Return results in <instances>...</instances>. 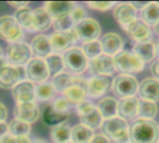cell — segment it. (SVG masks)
<instances>
[{
    "instance_id": "43",
    "label": "cell",
    "mask_w": 159,
    "mask_h": 143,
    "mask_svg": "<svg viewBox=\"0 0 159 143\" xmlns=\"http://www.w3.org/2000/svg\"><path fill=\"white\" fill-rule=\"evenodd\" d=\"M50 105L52 106V108H54L55 110L61 113H69V110H70V104L67 102V101L63 97L54 100Z\"/></svg>"
},
{
    "instance_id": "22",
    "label": "cell",
    "mask_w": 159,
    "mask_h": 143,
    "mask_svg": "<svg viewBox=\"0 0 159 143\" xmlns=\"http://www.w3.org/2000/svg\"><path fill=\"white\" fill-rule=\"evenodd\" d=\"M75 4L71 1H48L44 3V8L47 10L52 20L71 15Z\"/></svg>"
},
{
    "instance_id": "47",
    "label": "cell",
    "mask_w": 159,
    "mask_h": 143,
    "mask_svg": "<svg viewBox=\"0 0 159 143\" xmlns=\"http://www.w3.org/2000/svg\"><path fill=\"white\" fill-rule=\"evenodd\" d=\"M7 117V109L3 103L0 102V123L5 122Z\"/></svg>"
},
{
    "instance_id": "57",
    "label": "cell",
    "mask_w": 159,
    "mask_h": 143,
    "mask_svg": "<svg viewBox=\"0 0 159 143\" xmlns=\"http://www.w3.org/2000/svg\"><path fill=\"white\" fill-rule=\"evenodd\" d=\"M157 143H159V141H158V142H157Z\"/></svg>"
},
{
    "instance_id": "24",
    "label": "cell",
    "mask_w": 159,
    "mask_h": 143,
    "mask_svg": "<svg viewBox=\"0 0 159 143\" xmlns=\"http://www.w3.org/2000/svg\"><path fill=\"white\" fill-rule=\"evenodd\" d=\"M31 50L35 58L45 60L48 56L52 53L49 38L44 34H38L31 42Z\"/></svg>"
},
{
    "instance_id": "18",
    "label": "cell",
    "mask_w": 159,
    "mask_h": 143,
    "mask_svg": "<svg viewBox=\"0 0 159 143\" xmlns=\"http://www.w3.org/2000/svg\"><path fill=\"white\" fill-rule=\"evenodd\" d=\"M138 95L141 100L153 102L159 101V79L154 76L146 77L139 83Z\"/></svg>"
},
{
    "instance_id": "15",
    "label": "cell",
    "mask_w": 159,
    "mask_h": 143,
    "mask_svg": "<svg viewBox=\"0 0 159 143\" xmlns=\"http://www.w3.org/2000/svg\"><path fill=\"white\" fill-rule=\"evenodd\" d=\"M113 15L115 20L122 28H125L129 23L138 19L137 8L130 2L116 4L114 7Z\"/></svg>"
},
{
    "instance_id": "20",
    "label": "cell",
    "mask_w": 159,
    "mask_h": 143,
    "mask_svg": "<svg viewBox=\"0 0 159 143\" xmlns=\"http://www.w3.org/2000/svg\"><path fill=\"white\" fill-rule=\"evenodd\" d=\"M139 101L140 99L136 96L119 100L117 105V116L127 122L133 121L138 118Z\"/></svg>"
},
{
    "instance_id": "32",
    "label": "cell",
    "mask_w": 159,
    "mask_h": 143,
    "mask_svg": "<svg viewBox=\"0 0 159 143\" xmlns=\"http://www.w3.org/2000/svg\"><path fill=\"white\" fill-rule=\"evenodd\" d=\"M157 113H158V106L156 102L140 99L139 111H138L139 118L154 120L155 117L157 115Z\"/></svg>"
},
{
    "instance_id": "44",
    "label": "cell",
    "mask_w": 159,
    "mask_h": 143,
    "mask_svg": "<svg viewBox=\"0 0 159 143\" xmlns=\"http://www.w3.org/2000/svg\"><path fill=\"white\" fill-rule=\"evenodd\" d=\"M89 143H111V141L108 138H106L103 134L98 133L94 134Z\"/></svg>"
},
{
    "instance_id": "49",
    "label": "cell",
    "mask_w": 159,
    "mask_h": 143,
    "mask_svg": "<svg viewBox=\"0 0 159 143\" xmlns=\"http://www.w3.org/2000/svg\"><path fill=\"white\" fill-rule=\"evenodd\" d=\"M7 124H6L5 122H1L0 123V139L5 136L6 134H7Z\"/></svg>"
},
{
    "instance_id": "5",
    "label": "cell",
    "mask_w": 159,
    "mask_h": 143,
    "mask_svg": "<svg viewBox=\"0 0 159 143\" xmlns=\"http://www.w3.org/2000/svg\"><path fill=\"white\" fill-rule=\"evenodd\" d=\"M139 82L133 75L119 74L112 81L111 89L119 100L135 97L138 94Z\"/></svg>"
},
{
    "instance_id": "29",
    "label": "cell",
    "mask_w": 159,
    "mask_h": 143,
    "mask_svg": "<svg viewBox=\"0 0 159 143\" xmlns=\"http://www.w3.org/2000/svg\"><path fill=\"white\" fill-rule=\"evenodd\" d=\"M94 134V130L82 124H77L71 128V142L89 143Z\"/></svg>"
},
{
    "instance_id": "7",
    "label": "cell",
    "mask_w": 159,
    "mask_h": 143,
    "mask_svg": "<svg viewBox=\"0 0 159 143\" xmlns=\"http://www.w3.org/2000/svg\"><path fill=\"white\" fill-rule=\"evenodd\" d=\"M73 31L77 40L83 43L98 40L101 35L102 28L100 23L93 18H86L80 22L75 24Z\"/></svg>"
},
{
    "instance_id": "53",
    "label": "cell",
    "mask_w": 159,
    "mask_h": 143,
    "mask_svg": "<svg viewBox=\"0 0 159 143\" xmlns=\"http://www.w3.org/2000/svg\"><path fill=\"white\" fill-rule=\"evenodd\" d=\"M31 143H46V141H44L42 140H34L31 141Z\"/></svg>"
},
{
    "instance_id": "42",
    "label": "cell",
    "mask_w": 159,
    "mask_h": 143,
    "mask_svg": "<svg viewBox=\"0 0 159 143\" xmlns=\"http://www.w3.org/2000/svg\"><path fill=\"white\" fill-rule=\"evenodd\" d=\"M96 106L89 101H84L83 102H81L80 104H78L77 106H75V111H76V114L77 115L80 117V116H83L87 114H89V112H91Z\"/></svg>"
},
{
    "instance_id": "9",
    "label": "cell",
    "mask_w": 159,
    "mask_h": 143,
    "mask_svg": "<svg viewBox=\"0 0 159 143\" xmlns=\"http://www.w3.org/2000/svg\"><path fill=\"white\" fill-rule=\"evenodd\" d=\"M87 86L88 80L77 75L73 76L71 86L62 92L63 98L70 105L77 106L81 102L86 101V98L88 97Z\"/></svg>"
},
{
    "instance_id": "52",
    "label": "cell",
    "mask_w": 159,
    "mask_h": 143,
    "mask_svg": "<svg viewBox=\"0 0 159 143\" xmlns=\"http://www.w3.org/2000/svg\"><path fill=\"white\" fill-rule=\"evenodd\" d=\"M154 31L156 32V34L159 36V20L154 25Z\"/></svg>"
},
{
    "instance_id": "30",
    "label": "cell",
    "mask_w": 159,
    "mask_h": 143,
    "mask_svg": "<svg viewBox=\"0 0 159 143\" xmlns=\"http://www.w3.org/2000/svg\"><path fill=\"white\" fill-rule=\"evenodd\" d=\"M13 17L22 29H25L29 32H34L33 25V10L30 7H25L17 9Z\"/></svg>"
},
{
    "instance_id": "41",
    "label": "cell",
    "mask_w": 159,
    "mask_h": 143,
    "mask_svg": "<svg viewBox=\"0 0 159 143\" xmlns=\"http://www.w3.org/2000/svg\"><path fill=\"white\" fill-rule=\"evenodd\" d=\"M87 14H88L87 9L83 6L78 5V6H75L74 7V9H73V11H72L70 16H71L74 23L76 24V23L80 22L81 20H85L87 18Z\"/></svg>"
},
{
    "instance_id": "27",
    "label": "cell",
    "mask_w": 159,
    "mask_h": 143,
    "mask_svg": "<svg viewBox=\"0 0 159 143\" xmlns=\"http://www.w3.org/2000/svg\"><path fill=\"white\" fill-rule=\"evenodd\" d=\"M117 105L118 101L111 96H107L99 101L97 104V109L100 112L103 120L113 118L117 116Z\"/></svg>"
},
{
    "instance_id": "26",
    "label": "cell",
    "mask_w": 159,
    "mask_h": 143,
    "mask_svg": "<svg viewBox=\"0 0 159 143\" xmlns=\"http://www.w3.org/2000/svg\"><path fill=\"white\" fill-rule=\"evenodd\" d=\"M140 20L149 26H154L159 20L158 2L145 3L140 8Z\"/></svg>"
},
{
    "instance_id": "12",
    "label": "cell",
    "mask_w": 159,
    "mask_h": 143,
    "mask_svg": "<svg viewBox=\"0 0 159 143\" xmlns=\"http://www.w3.org/2000/svg\"><path fill=\"white\" fill-rule=\"evenodd\" d=\"M88 70L92 76H111L116 72L114 59L112 56H108L102 53L100 56L89 60Z\"/></svg>"
},
{
    "instance_id": "4",
    "label": "cell",
    "mask_w": 159,
    "mask_h": 143,
    "mask_svg": "<svg viewBox=\"0 0 159 143\" xmlns=\"http://www.w3.org/2000/svg\"><path fill=\"white\" fill-rule=\"evenodd\" d=\"M64 68L73 74H81L89 65V60L83 53L82 49L77 47H73L62 54Z\"/></svg>"
},
{
    "instance_id": "31",
    "label": "cell",
    "mask_w": 159,
    "mask_h": 143,
    "mask_svg": "<svg viewBox=\"0 0 159 143\" xmlns=\"http://www.w3.org/2000/svg\"><path fill=\"white\" fill-rule=\"evenodd\" d=\"M50 140L53 143H67L71 141V127L65 124L52 127L50 129Z\"/></svg>"
},
{
    "instance_id": "54",
    "label": "cell",
    "mask_w": 159,
    "mask_h": 143,
    "mask_svg": "<svg viewBox=\"0 0 159 143\" xmlns=\"http://www.w3.org/2000/svg\"><path fill=\"white\" fill-rule=\"evenodd\" d=\"M6 62H7V61H5V60H4L3 58H1V59H0V66H1V65H3V64H4V63H6Z\"/></svg>"
},
{
    "instance_id": "45",
    "label": "cell",
    "mask_w": 159,
    "mask_h": 143,
    "mask_svg": "<svg viewBox=\"0 0 159 143\" xmlns=\"http://www.w3.org/2000/svg\"><path fill=\"white\" fill-rule=\"evenodd\" d=\"M7 4L8 6H10L11 7H13V8L20 9V8L27 7L29 2L28 1H7Z\"/></svg>"
},
{
    "instance_id": "35",
    "label": "cell",
    "mask_w": 159,
    "mask_h": 143,
    "mask_svg": "<svg viewBox=\"0 0 159 143\" xmlns=\"http://www.w3.org/2000/svg\"><path fill=\"white\" fill-rule=\"evenodd\" d=\"M46 64L48 68L49 74L53 76L63 72L64 69V63L62 55L57 54V53H51L49 56H48L45 59Z\"/></svg>"
},
{
    "instance_id": "33",
    "label": "cell",
    "mask_w": 159,
    "mask_h": 143,
    "mask_svg": "<svg viewBox=\"0 0 159 143\" xmlns=\"http://www.w3.org/2000/svg\"><path fill=\"white\" fill-rule=\"evenodd\" d=\"M7 131L14 138L28 136L31 132V125L14 118L7 125Z\"/></svg>"
},
{
    "instance_id": "13",
    "label": "cell",
    "mask_w": 159,
    "mask_h": 143,
    "mask_svg": "<svg viewBox=\"0 0 159 143\" xmlns=\"http://www.w3.org/2000/svg\"><path fill=\"white\" fill-rule=\"evenodd\" d=\"M22 80V71L20 67H16L8 63L0 66V88L12 89Z\"/></svg>"
},
{
    "instance_id": "19",
    "label": "cell",
    "mask_w": 159,
    "mask_h": 143,
    "mask_svg": "<svg viewBox=\"0 0 159 143\" xmlns=\"http://www.w3.org/2000/svg\"><path fill=\"white\" fill-rule=\"evenodd\" d=\"M100 44L102 53L112 57L122 51L124 47V41L122 37L114 32L104 34L100 39Z\"/></svg>"
},
{
    "instance_id": "39",
    "label": "cell",
    "mask_w": 159,
    "mask_h": 143,
    "mask_svg": "<svg viewBox=\"0 0 159 143\" xmlns=\"http://www.w3.org/2000/svg\"><path fill=\"white\" fill-rule=\"evenodd\" d=\"M52 26L55 32H68L74 28L75 23L71 16L69 15L52 20Z\"/></svg>"
},
{
    "instance_id": "23",
    "label": "cell",
    "mask_w": 159,
    "mask_h": 143,
    "mask_svg": "<svg viewBox=\"0 0 159 143\" xmlns=\"http://www.w3.org/2000/svg\"><path fill=\"white\" fill-rule=\"evenodd\" d=\"M132 52L143 62L149 63L155 60L156 57V43L152 40L141 43H135Z\"/></svg>"
},
{
    "instance_id": "25",
    "label": "cell",
    "mask_w": 159,
    "mask_h": 143,
    "mask_svg": "<svg viewBox=\"0 0 159 143\" xmlns=\"http://www.w3.org/2000/svg\"><path fill=\"white\" fill-rule=\"evenodd\" d=\"M33 25L34 32H44L52 25V19L43 7L33 10Z\"/></svg>"
},
{
    "instance_id": "10",
    "label": "cell",
    "mask_w": 159,
    "mask_h": 143,
    "mask_svg": "<svg viewBox=\"0 0 159 143\" xmlns=\"http://www.w3.org/2000/svg\"><path fill=\"white\" fill-rule=\"evenodd\" d=\"M24 73L27 80L38 84L46 82L50 75L45 60L39 58H32V60L25 65Z\"/></svg>"
},
{
    "instance_id": "37",
    "label": "cell",
    "mask_w": 159,
    "mask_h": 143,
    "mask_svg": "<svg viewBox=\"0 0 159 143\" xmlns=\"http://www.w3.org/2000/svg\"><path fill=\"white\" fill-rule=\"evenodd\" d=\"M72 80H73V75H71V74L66 72H61L53 76L51 84L53 85L56 92L62 93L66 88H68L71 86Z\"/></svg>"
},
{
    "instance_id": "8",
    "label": "cell",
    "mask_w": 159,
    "mask_h": 143,
    "mask_svg": "<svg viewBox=\"0 0 159 143\" xmlns=\"http://www.w3.org/2000/svg\"><path fill=\"white\" fill-rule=\"evenodd\" d=\"M23 31L13 16L5 15L0 17V38L9 44L20 42Z\"/></svg>"
},
{
    "instance_id": "1",
    "label": "cell",
    "mask_w": 159,
    "mask_h": 143,
    "mask_svg": "<svg viewBox=\"0 0 159 143\" xmlns=\"http://www.w3.org/2000/svg\"><path fill=\"white\" fill-rule=\"evenodd\" d=\"M130 143H157L159 126L155 120L136 118L129 126Z\"/></svg>"
},
{
    "instance_id": "34",
    "label": "cell",
    "mask_w": 159,
    "mask_h": 143,
    "mask_svg": "<svg viewBox=\"0 0 159 143\" xmlns=\"http://www.w3.org/2000/svg\"><path fill=\"white\" fill-rule=\"evenodd\" d=\"M79 119H80V124L89 127L92 130L100 128L102 126V123L103 121V118L102 117L97 107H95L89 114H87L83 116H80Z\"/></svg>"
},
{
    "instance_id": "50",
    "label": "cell",
    "mask_w": 159,
    "mask_h": 143,
    "mask_svg": "<svg viewBox=\"0 0 159 143\" xmlns=\"http://www.w3.org/2000/svg\"><path fill=\"white\" fill-rule=\"evenodd\" d=\"M31 140L28 136H22L15 138V143H31Z\"/></svg>"
},
{
    "instance_id": "38",
    "label": "cell",
    "mask_w": 159,
    "mask_h": 143,
    "mask_svg": "<svg viewBox=\"0 0 159 143\" xmlns=\"http://www.w3.org/2000/svg\"><path fill=\"white\" fill-rule=\"evenodd\" d=\"M81 49H82L83 53L85 54V56L88 58L89 60L100 56L101 54H102V47H101V44H100L99 40L84 43Z\"/></svg>"
},
{
    "instance_id": "6",
    "label": "cell",
    "mask_w": 159,
    "mask_h": 143,
    "mask_svg": "<svg viewBox=\"0 0 159 143\" xmlns=\"http://www.w3.org/2000/svg\"><path fill=\"white\" fill-rule=\"evenodd\" d=\"M32 50L28 44L23 42H17L9 44L6 50L7 63L21 67L26 65L32 60Z\"/></svg>"
},
{
    "instance_id": "36",
    "label": "cell",
    "mask_w": 159,
    "mask_h": 143,
    "mask_svg": "<svg viewBox=\"0 0 159 143\" xmlns=\"http://www.w3.org/2000/svg\"><path fill=\"white\" fill-rule=\"evenodd\" d=\"M56 90L49 82H43L35 87V99L40 101H47L55 96Z\"/></svg>"
},
{
    "instance_id": "14",
    "label": "cell",
    "mask_w": 159,
    "mask_h": 143,
    "mask_svg": "<svg viewBox=\"0 0 159 143\" xmlns=\"http://www.w3.org/2000/svg\"><path fill=\"white\" fill-rule=\"evenodd\" d=\"M111 76L97 75L91 76L88 80L87 95L90 99H98L102 97L106 92L111 89L112 87Z\"/></svg>"
},
{
    "instance_id": "21",
    "label": "cell",
    "mask_w": 159,
    "mask_h": 143,
    "mask_svg": "<svg viewBox=\"0 0 159 143\" xmlns=\"http://www.w3.org/2000/svg\"><path fill=\"white\" fill-rule=\"evenodd\" d=\"M12 96L17 103L33 102L35 100V87L29 80H21L12 88Z\"/></svg>"
},
{
    "instance_id": "3",
    "label": "cell",
    "mask_w": 159,
    "mask_h": 143,
    "mask_svg": "<svg viewBox=\"0 0 159 143\" xmlns=\"http://www.w3.org/2000/svg\"><path fill=\"white\" fill-rule=\"evenodd\" d=\"M116 71L120 74L133 75L142 72L144 68V63L132 52L122 50L113 57Z\"/></svg>"
},
{
    "instance_id": "46",
    "label": "cell",
    "mask_w": 159,
    "mask_h": 143,
    "mask_svg": "<svg viewBox=\"0 0 159 143\" xmlns=\"http://www.w3.org/2000/svg\"><path fill=\"white\" fill-rule=\"evenodd\" d=\"M151 73L154 77H157L159 79V59H157L153 61L151 65Z\"/></svg>"
},
{
    "instance_id": "56",
    "label": "cell",
    "mask_w": 159,
    "mask_h": 143,
    "mask_svg": "<svg viewBox=\"0 0 159 143\" xmlns=\"http://www.w3.org/2000/svg\"><path fill=\"white\" fill-rule=\"evenodd\" d=\"M67 143H73V142H71V141H69V142H67Z\"/></svg>"
},
{
    "instance_id": "16",
    "label": "cell",
    "mask_w": 159,
    "mask_h": 143,
    "mask_svg": "<svg viewBox=\"0 0 159 143\" xmlns=\"http://www.w3.org/2000/svg\"><path fill=\"white\" fill-rule=\"evenodd\" d=\"M123 29L125 30L128 36L134 40L135 43L146 42L151 40L152 31L150 26L140 19L135 20Z\"/></svg>"
},
{
    "instance_id": "55",
    "label": "cell",
    "mask_w": 159,
    "mask_h": 143,
    "mask_svg": "<svg viewBox=\"0 0 159 143\" xmlns=\"http://www.w3.org/2000/svg\"><path fill=\"white\" fill-rule=\"evenodd\" d=\"M1 58H3V50H2V48L0 47V59Z\"/></svg>"
},
{
    "instance_id": "17",
    "label": "cell",
    "mask_w": 159,
    "mask_h": 143,
    "mask_svg": "<svg viewBox=\"0 0 159 143\" xmlns=\"http://www.w3.org/2000/svg\"><path fill=\"white\" fill-rule=\"evenodd\" d=\"M13 115L15 119L31 125L38 120L40 116V110L34 101L17 103L13 110Z\"/></svg>"
},
{
    "instance_id": "2",
    "label": "cell",
    "mask_w": 159,
    "mask_h": 143,
    "mask_svg": "<svg viewBox=\"0 0 159 143\" xmlns=\"http://www.w3.org/2000/svg\"><path fill=\"white\" fill-rule=\"evenodd\" d=\"M102 134L115 143H130L129 125L118 116L105 119L101 126Z\"/></svg>"
},
{
    "instance_id": "28",
    "label": "cell",
    "mask_w": 159,
    "mask_h": 143,
    "mask_svg": "<svg viewBox=\"0 0 159 143\" xmlns=\"http://www.w3.org/2000/svg\"><path fill=\"white\" fill-rule=\"evenodd\" d=\"M69 117V113H61L49 104L46 107L43 112V120L44 122L51 127H55L61 124H64V122Z\"/></svg>"
},
{
    "instance_id": "11",
    "label": "cell",
    "mask_w": 159,
    "mask_h": 143,
    "mask_svg": "<svg viewBox=\"0 0 159 143\" xmlns=\"http://www.w3.org/2000/svg\"><path fill=\"white\" fill-rule=\"evenodd\" d=\"M49 42L52 48V53H64L68 49L74 47L77 38L73 31L68 32H54L49 36Z\"/></svg>"
},
{
    "instance_id": "40",
    "label": "cell",
    "mask_w": 159,
    "mask_h": 143,
    "mask_svg": "<svg viewBox=\"0 0 159 143\" xmlns=\"http://www.w3.org/2000/svg\"><path fill=\"white\" fill-rule=\"evenodd\" d=\"M116 5V2L115 1H89L87 2V6L94 10L99 11H106L111 8H114V7Z\"/></svg>"
},
{
    "instance_id": "48",
    "label": "cell",
    "mask_w": 159,
    "mask_h": 143,
    "mask_svg": "<svg viewBox=\"0 0 159 143\" xmlns=\"http://www.w3.org/2000/svg\"><path fill=\"white\" fill-rule=\"evenodd\" d=\"M0 143H15V138L7 133L0 139Z\"/></svg>"
},
{
    "instance_id": "51",
    "label": "cell",
    "mask_w": 159,
    "mask_h": 143,
    "mask_svg": "<svg viewBox=\"0 0 159 143\" xmlns=\"http://www.w3.org/2000/svg\"><path fill=\"white\" fill-rule=\"evenodd\" d=\"M156 57L159 59V40L156 43Z\"/></svg>"
}]
</instances>
